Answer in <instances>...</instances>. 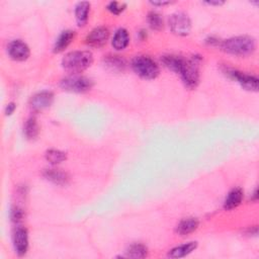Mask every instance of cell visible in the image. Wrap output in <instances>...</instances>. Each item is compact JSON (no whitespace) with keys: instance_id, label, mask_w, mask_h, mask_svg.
Instances as JSON below:
<instances>
[{"instance_id":"6da1fadb","label":"cell","mask_w":259,"mask_h":259,"mask_svg":"<svg viewBox=\"0 0 259 259\" xmlns=\"http://www.w3.org/2000/svg\"><path fill=\"white\" fill-rule=\"evenodd\" d=\"M94 62V55L89 51H73L65 55L62 60L63 68L76 75L89 68Z\"/></svg>"},{"instance_id":"7a4b0ae2","label":"cell","mask_w":259,"mask_h":259,"mask_svg":"<svg viewBox=\"0 0 259 259\" xmlns=\"http://www.w3.org/2000/svg\"><path fill=\"white\" fill-rule=\"evenodd\" d=\"M224 52L235 56H247L254 52L256 48L255 40L249 36H239L228 39L221 44Z\"/></svg>"},{"instance_id":"3957f363","label":"cell","mask_w":259,"mask_h":259,"mask_svg":"<svg viewBox=\"0 0 259 259\" xmlns=\"http://www.w3.org/2000/svg\"><path fill=\"white\" fill-rule=\"evenodd\" d=\"M132 68L137 75L144 79H154L159 75L160 69L153 59L147 56L136 57L132 62Z\"/></svg>"},{"instance_id":"277c9868","label":"cell","mask_w":259,"mask_h":259,"mask_svg":"<svg viewBox=\"0 0 259 259\" xmlns=\"http://www.w3.org/2000/svg\"><path fill=\"white\" fill-rule=\"evenodd\" d=\"M179 74L188 88H195L200 82V59L197 57L185 59Z\"/></svg>"},{"instance_id":"5b68a950","label":"cell","mask_w":259,"mask_h":259,"mask_svg":"<svg viewBox=\"0 0 259 259\" xmlns=\"http://www.w3.org/2000/svg\"><path fill=\"white\" fill-rule=\"evenodd\" d=\"M93 85L94 83L89 78L85 77V76H79L77 74L67 76V77L63 78L60 83V86L63 90L77 94L88 91L93 87Z\"/></svg>"},{"instance_id":"8992f818","label":"cell","mask_w":259,"mask_h":259,"mask_svg":"<svg viewBox=\"0 0 259 259\" xmlns=\"http://www.w3.org/2000/svg\"><path fill=\"white\" fill-rule=\"evenodd\" d=\"M169 26L173 34L185 37L190 33L191 22L187 13L175 12L169 18Z\"/></svg>"},{"instance_id":"52a82bcc","label":"cell","mask_w":259,"mask_h":259,"mask_svg":"<svg viewBox=\"0 0 259 259\" xmlns=\"http://www.w3.org/2000/svg\"><path fill=\"white\" fill-rule=\"evenodd\" d=\"M227 74L234 80H236L238 83L241 84L242 87H244L247 90H253L257 91L258 89V79L254 76L242 73L237 70H229Z\"/></svg>"},{"instance_id":"ba28073f","label":"cell","mask_w":259,"mask_h":259,"mask_svg":"<svg viewBox=\"0 0 259 259\" xmlns=\"http://www.w3.org/2000/svg\"><path fill=\"white\" fill-rule=\"evenodd\" d=\"M110 37L109 29L105 26H98L94 28L86 38V43L91 47H101Z\"/></svg>"},{"instance_id":"9c48e42d","label":"cell","mask_w":259,"mask_h":259,"mask_svg":"<svg viewBox=\"0 0 259 259\" xmlns=\"http://www.w3.org/2000/svg\"><path fill=\"white\" fill-rule=\"evenodd\" d=\"M14 249L19 255H24L28 248V235L25 228L19 227L13 233Z\"/></svg>"},{"instance_id":"30bf717a","label":"cell","mask_w":259,"mask_h":259,"mask_svg":"<svg viewBox=\"0 0 259 259\" xmlns=\"http://www.w3.org/2000/svg\"><path fill=\"white\" fill-rule=\"evenodd\" d=\"M8 54L15 61H24L29 57L28 46L23 41H13L8 46Z\"/></svg>"},{"instance_id":"8fae6325","label":"cell","mask_w":259,"mask_h":259,"mask_svg":"<svg viewBox=\"0 0 259 259\" xmlns=\"http://www.w3.org/2000/svg\"><path fill=\"white\" fill-rule=\"evenodd\" d=\"M53 101L54 94L51 91H42V93H39L33 96L32 100H30V106H32L33 110L40 112L48 109Z\"/></svg>"},{"instance_id":"7c38bea8","label":"cell","mask_w":259,"mask_h":259,"mask_svg":"<svg viewBox=\"0 0 259 259\" xmlns=\"http://www.w3.org/2000/svg\"><path fill=\"white\" fill-rule=\"evenodd\" d=\"M129 42H130V37L128 30L125 28H118L114 35L112 45L115 50L123 51L128 47Z\"/></svg>"},{"instance_id":"4fadbf2b","label":"cell","mask_w":259,"mask_h":259,"mask_svg":"<svg viewBox=\"0 0 259 259\" xmlns=\"http://www.w3.org/2000/svg\"><path fill=\"white\" fill-rule=\"evenodd\" d=\"M44 176L57 186H64L69 180L68 174L59 169H47L44 172Z\"/></svg>"},{"instance_id":"5bb4252c","label":"cell","mask_w":259,"mask_h":259,"mask_svg":"<svg viewBox=\"0 0 259 259\" xmlns=\"http://www.w3.org/2000/svg\"><path fill=\"white\" fill-rule=\"evenodd\" d=\"M243 201V190L239 188L232 189L228 196L226 197V201L224 204V208L225 210H233L235 208H237L238 206H240V204Z\"/></svg>"},{"instance_id":"9a60e30c","label":"cell","mask_w":259,"mask_h":259,"mask_svg":"<svg viewBox=\"0 0 259 259\" xmlns=\"http://www.w3.org/2000/svg\"><path fill=\"white\" fill-rule=\"evenodd\" d=\"M199 224H200L199 220L195 219V218L185 219L177 225L176 232L181 236L188 235L197 229Z\"/></svg>"},{"instance_id":"2e32d148","label":"cell","mask_w":259,"mask_h":259,"mask_svg":"<svg viewBox=\"0 0 259 259\" xmlns=\"http://www.w3.org/2000/svg\"><path fill=\"white\" fill-rule=\"evenodd\" d=\"M74 38H75V32H73V30H65V32L61 34L57 39L54 46V52L60 53L64 51L71 44Z\"/></svg>"},{"instance_id":"e0dca14e","label":"cell","mask_w":259,"mask_h":259,"mask_svg":"<svg viewBox=\"0 0 259 259\" xmlns=\"http://www.w3.org/2000/svg\"><path fill=\"white\" fill-rule=\"evenodd\" d=\"M90 3L87 1L79 2L75 7V17L79 26H84L88 21Z\"/></svg>"},{"instance_id":"ac0fdd59","label":"cell","mask_w":259,"mask_h":259,"mask_svg":"<svg viewBox=\"0 0 259 259\" xmlns=\"http://www.w3.org/2000/svg\"><path fill=\"white\" fill-rule=\"evenodd\" d=\"M197 247L196 242H188L187 244H182L180 246H177L170 250L169 257L171 258H181L186 257L187 255L190 254L192 251H194Z\"/></svg>"},{"instance_id":"d6986e66","label":"cell","mask_w":259,"mask_h":259,"mask_svg":"<svg viewBox=\"0 0 259 259\" xmlns=\"http://www.w3.org/2000/svg\"><path fill=\"white\" fill-rule=\"evenodd\" d=\"M162 61L167 68H169L170 70L179 74L181 67H182V64H184V62H185V59L179 57V56L170 55V56H164Z\"/></svg>"},{"instance_id":"ffe728a7","label":"cell","mask_w":259,"mask_h":259,"mask_svg":"<svg viewBox=\"0 0 259 259\" xmlns=\"http://www.w3.org/2000/svg\"><path fill=\"white\" fill-rule=\"evenodd\" d=\"M24 135L27 139H36L39 135V125L35 118H30L26 120L24 126Z\"/></svg>"},{"instance_id":"44dd1931","label":"cell","mask_w":259,"mask_h":259,"mask_svg":"<svg viewBox=\"0 0 259 259\" xmlns=\"http://www.w3.org/2000/svg\"><path fill=\"white\" fill-rule=\"evenodd\" d=\"M66 158H67L66 153H64V152L60 151V150H56V149H51L47 151V153H46V159H47V161L53 165H56V164L65 161Z\"/></svg>"},{"instance_id":"7402d4cb","label":"cell","mask_w":259,"mask_h":259,"mask_svg":"<svg viewBox=\"0 0 259 259\" xmlns=\"http://www.w3.org/2000/svg\"><path fill=\"white\" fill-rule=\"evenodd\" d=\"M105 64L113 71H123L126 67V61L118 56H112L106 59Z\"/></svg>"},{"instance_id":"603a6c76","label":"cell","mask_w":259,"mask_h":259,"mask_svg":"<svg viewBox=\"0 0 259 259\" xmlns=\"http://www.w3.org/2000/svg\"><path fill=\"white\" fill-rule=\"evenodd\" d=\"M147 256V248L143 244H134L127 250V257L144 258Z\"/></svg>"},{"instance_id":"cb8c5ba5","label":"cell","mask_w":259,"mask_h":259,"mask_svg":"<svg viewBox=\"0 0 259 259\" xmlns=\"http://www.w3.org/2000/svg\"><path fill=\"white\" fill-rule=\"evenodd\" d=\"M148 22L150 26L155 29V30H160L163 27V19L161 17V14L158 12L152 11L148 14Z\"/></svg>"},{"instance_id":"d4e9b609","label":"cell","mask_w":259,"mask_h":259,"mask_svg":"<svg viewBox=\"0 0 259 259\" xmlns=\"http://www.w3.org/2000/svg\"><path fill=\"white\" fill-rule=\"evenodd\" d=\"M126 7H127V5L125 3H119L117 1L111 2L108 5V9L114 14H119L120 12H123L126 9Z\"/></svg>"},{"instance_id":"484cf974","label":"cell","mask_w":259,"mask_h":259,"mask_svg":"<svg viewBox=\"0 0 259 259\" xmlns=\"http://www.w3.org/2000/svg\"><path fill=\"white\" fill-rule=\"evenodd\" d=\"M23 218H24L23 210H21L19 208H15L11 211V219L13 222H20L23 220Z\"/></svg>"},{"instance_id":"4316f807","label":"cell","mask_w":259,"mask_h":259,"mask_svg":"<svg viewBox=\"0 0 259 259\" xmlns=\"http://www.w3.org/2000/svg\"><path fill=\"white\" fill-rule=\"evenodd\" d=\"M15 110V104L14 103H8L7 106H6V109H5V114L6 116H10Z\"/></svg>"},{"instance_id":"83f0119b","label":"cell","mask_w":259,"mask_h":259,"mask_svg":"<svg viewBox=\"0 0 259 259\" xmlns=\"http://www.w3.org/2000/svg\"><path fill=\"white\" fill-rule=\"evenodd\" d=\"M153 5H158V6H163V5H168L170 4L171 2L169 1H153V2H151Z\"/></svg>"},{"instance_id":"f1b7e54d","label":"cell","mask_w":259,"mask_h":259,"mask_svg":"<svg viewBox=\"0 0 259 259\" xmlns=\"http://www.w3.org/2000/svg\"><path fill=\"white\" fill-rule=\"evenodd\" d=\"M207 3L210 5H223L225 2L224 1H208Z\"/></svg>"}]
</instances>
